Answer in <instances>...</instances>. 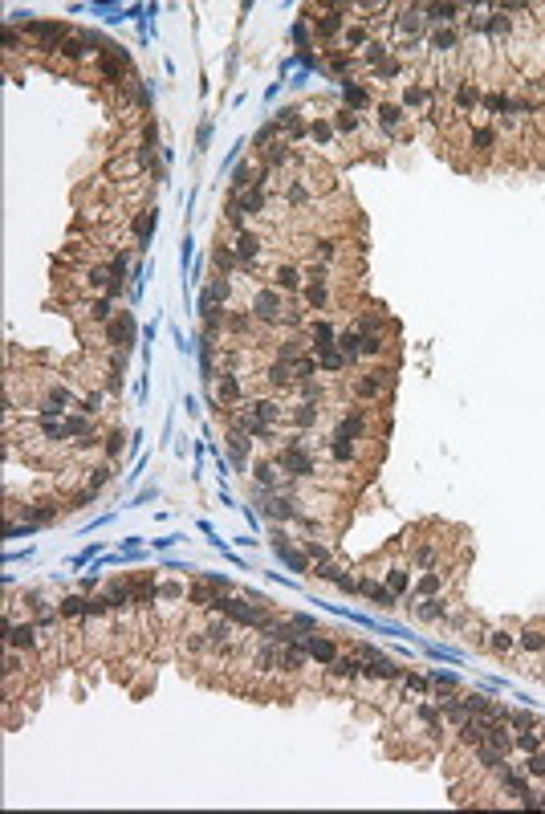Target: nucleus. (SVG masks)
I'll return each instance as SVG.
<instances>
[{"label":"nucleus","instance_id":"1","mask_svg":"<svg viewBox=\"0 0 545 814\" xmlns=\"http://www.w3.org/2000/svg\"><path fill=\"white\" fill-rule=\"evenodd\" d=\"M248 314L257 317V322H265V326H277V322H301V314H297V310H289V306H285V293H281V289H272V285H265V289H257V293H253Z\"/></svg>","mask_w":545,"mask_h":814},{"label":"nucleus","instance_id":"2","mask_svg":"<svg viewBox=\"0 0 545 814\" xmlns=\"http://www.w3.org/2000/svg\"><path fill=\"white\" fill-rule=\"evenodd\" d=\"M391 383H395V371H391V366H370V371H363V375L354 379V399L374 404V399H383V395L391 391Z\"/></svg>","mask_w":545,"mask_h":814},{"label":"nucleus","instance_id":"3","mask_svg":"<svg viewBox=\"0 0 545 814\" xmlns=\"http://www.w3.org/2000/svg\"><path fill=\"white\" fill-rule=\"evenodd\" d=\"M216 611L220 615H228L236 627H261L269 615H265V607H253V603H244V598H228V594H220V603H216Z\"/></svg>","mask_w":545,"mask_h":814},{"label":"nucleus","instance_id":"4","mask_svg":"<svg viewBox=\"0 0 545 814\" xmlns=\"http://www.w3.org/2000/svg\"><path fill=\"white\" fill-rule=\"evenodd\" d=\"M232 249H236V261H240L244 269H257V261H261V253H265V240H261V232L240 228L236 240H232Z\"/></svg>","mask_w":545,"mask_h":814},{"label":"nucleus","instance_id":"5","mask_svg":"<svg viewBox=\"0 0 545 814\" xmlns=\"http://www.w3.org/2000/svg\"><path fill=\"white\" fill-rule=\"evenodd\" d=\"M25 33H29L33 41H41V49H61V41L70 37V29H65V25H53V21H29Z\"/></svg>","mask_w":545,"mask_h":814},{"label":"nucleus","instance_id":"6","mask_svg":"<svg viewBox=\"0 0 545 814\" xmlns=\"http://www.w3.org/2000/svg\"><path fill=\"white\" fill-rule=\"evenodd\" d=\"M325 668H330V676H334L330 680L334 688H346V684H354V680L363 676V660H359L354 651H350V656H338V660L325 664Z\"/></svg>","mask_w":545,"mask_h":814},{"label":"nucleus","instance_id":"7","mask_svg":"<svg viewBox=\"0 0 545 814\" xmlns=\"http://www.w3.org/2000/svg\"><path fill=\"white\" fill-rule=\"evenodd\" d=\"M334 440H366V411L363 407H350L342 419H338V432H334Z\"/></svg>","mask_w":545,"mask_h":814},{"label":"nucleus","instance_id":"8","mask_svg":"<svg viewBox=\"0 0 545 814\" xmlns=\"http://www.w3.org/2000/svg\"><path fill=\"white\" fill-rule=\"evenodd\" d=\"M228 298H232V277L228 273H220L208 289H204V298H200V310L208 314V310H216V306H224Z\"/></svg>","mask_w":545,"mask_h":814},{"label":"nucleus","instance_id":"9","mask_svg":"<svg viewBox=\"0 0 545 814\" xmlns=\"http://www.w3.org/2000/svg\"><path fill=\"white\" fill-rule=\"evenodd\" d=\"M269 281H272V289H281V293H297V289H306L301 285V269L297 265H272V273H269Z\"/></svg>","mask_w":545,"mask_h":814},{"label":"nucleus","instance_id":"10","mask_svg":"<svg viewBox=\"0 0 545 814\" xmlns=\"http://www.w3.org/2000/svg\"><path fill=\"white\" fill-rule=\"evenodd\" d=\"M253 481H257L261 489H269V493H285V485H281V464H272V460H257V464H253Z\"/></svg>","mask_w":545,"mask_h":814},{"label":"nucleus","instance_id":"11","mask_svg":"<svg viewBox=\"0 0 545 814\" xmlns=\"http://www.w3.org/2000/svg\"><path fill=\"white\" fill-rule=\"evenodd\" d=\"M314 25H318V37H325V41H334L338 33L346 37V29H350V25L342 21V4L330 8V12H321V17H314Z\"/></svg>","mask_w":545,"mask_h":814},{"label":"nucleus","instance_id":"12","mask_svg":"<svg viewBox=\"0 0 545 814\" xmlns=\"http://www.w3.org/2000/svg\"><path fill=\"white\" fill-rule=\"evenodd\" d=\"M363 676L387 684V680H403V668H399V664H391L387 656H378V660H366V664H363Z\"/></svg>","mask_w":545,"mask_h":814},{"label":"nucleus","instance_id":"13","mask_svg":"<svg viewBox=\"0 0 545 814\" xmlns=\"http://www.w3.org/2000/svg\"><path fill=\"white\" fill-rule=\"evenodd\" d=\"M306 651L318 660V664H334L342 651H338V643L330 639V635H306Z\"/></svg>","mask_w":545,"mask_h":814},{"label":"nucleus","instance_id":"14","mask_svg":"<svg viewBox=\"0 0 545 814\" xmlns=\"http://www.w3.org/2000/svg\"><path fill=\"white\" fill-rule=\"evenodd\" d=\"M8 647H17V651H37V627H33V623H8Z\"/></svg>","mask_w":545,"mask_h":814},{"label":"nucleus","instance_id":"15","mask_svg":"<svg viewBox=\"0 0 545 814\" xmlns=\"http://www.w3.org/2000/svg\"><path fill=\"white\" fill-rule=\"evenodd\" d=\"M334 346L346 355V362H359L363 359V334L354 330V326H346V330H338V338H334Z\"/></svg>","mask_w":545,"mask_h":814},{"label":"nucleus","instance_id":"16","mask_svg":"<svg viewBox=\"0 0 545 814\" xmlns=\"http://www.w3.org/2000/svg\"><path fill=\"white\" fill-rule=\"evenodd\" d=\"M216 399L228 404V407H236L240 399H244V391H240V375H236V371H224V375H220V383H216Z\"/></svg>","mask_w":545,"mask_h":814},{"label":"nucleus","instance_id":"17","mask_svg":"<svg viewBox=\"0 0 545 814\" xmlns=\"http://www.w3.org/2000/svg\"><path fill=\"white\" fill-rule=\"evenodd\" d=\"M378 127H383V135H399V127H403V106H395V102H378Z\"/></svg>","mask_w":545,"mask_h":814},{"label":"nucleus","instance_id":"18","mask_svg":"<svg viewBox=\"0 0 545 814\" xmlns=\"http://www.w3.org/2000/svg\"><path fill=\"white\" fill-rule=\"evenodd\" d=\"M517 651H525V656H545V627L542 623H533V627H525V632L517 635Z\"/></svg>","mask_w":545,"mask_h":814},{"label":"nucleus","instance_id":"19","mask_svg":"<svg viewBox=\"0 0 545 814\" xmlns=\"http://www.w3.org/2000/svg\"><path fill=\"white\" fill-rule=\"evenodd\" d=\"M359 590H363L370 603H378L383 611H391V607H395V590H391V587H383L378 578H363V583H359Z\"/></svg>","mask_w":545,"mask_h":814},{"label":"nucleus","instance_id":"20","mask_svg":"<svg viewBox=\"0 0 545 814\" xmlns=\"http://www.w3.org/2000/svg\"><path fill=\"white\" fill-rule=\"evenodd\" d=\"M484 647L497 651V656H513V651H517V635L509 632V627H497V632L484 635Z\"/></svg>","mask_w":545,"mask_h":814},{"label":"nucleus","instance_id":"21","mask_svg":"<svg viewBox=\"0 0 545 814\" xmlns=\"http://www.w3.org/2000/svg\"><path fill=\"white\" fill-rule=\"evenodd\" d=\"M301 298H306V306H310V310H325V306L334 302V298H330V281H306Z\"/></svg>","mask_w":545,"mask_h":814},{"label":"nucleus","instance_id":"22","mask_svg":"<svg viewBox=\"0 0 545 814\" xmlns=\"http://www.w3.org/2000/svg\"><path fill=\"white\" fill-rule=\"evenodd\" d=\"M110 342H114V346H122V351H127V346H131V342H135V317H131V314L114 317V322H110Z\"/></svg>","mask_w":545,"mask_h":814},{"label":"nucleus","instance_id":"23","mask_svg":"<svg viewBox=\"0 0 545 814\" xmlns=\"http://www.w3.org/2000/svg\"><path fill=\"white\" fill-rule=\"evenodd\" d=\"M86 53H90V37H86V33H82V37H65L61 49H57V57H61V61H82Z\"/></svg>","mask_w":545,"mask_h":814},{"label":"nucleus","instance_id":"24","mask_svg":"<svg viewBox=\"0 0 545 814\" xmlns=\"http://www.w3.org/2000/svg\"><path fill=\"white\" fill-rule=\"evenodd\" d=\"M334 338H338V330H334L330 322H314V326H310V351H314V355L325 351V346H334Z\"/></svg>","mask_w":545,"mask_h":814},{"label":"nucleus","instance_id":"25","mask_svg":"<svg viewBox=\"0 0 545 814\" xmlns=\"http://www.w3.org/2000/svg\"><path fill=\"white\" fill-rule=\"evenodd\" d=\"M289 419L297 424V428H314L321 419V404H297V407H289Z\"/></svg>","mask_w":545,"mask_h":814},{"label":"nucleus","instance_id":"26","mask_svg":"<svg viewBox=\"0 0 545 814\" xmlns=\"http://www.w3.org/2000/svg\"><path fill=\"white\" fill-rule=\"evenodd\" d=\"M387 587L395 590V594H407L415 583H411V574H407V566L403 562H395V566H387Z\"/></svg>","mask_w":545,"mask_h":814},{"label":"nucleus","instance_id":"27","mask_svg":"<svg viewBox=\"0 0 545 814\" xmlns=\"http://www.w3.org/2000/svg\"><path fill=\"white\" fill-rule=\"evenodd\" d=\"M314 359H318V371H330V375H334V371H342V366H350L346 355H342L338 346H325V351H318Z\"/></svg>","mask_w":545,"mask_h":814},{"label":"nucleus","instance_id":"28","mask_svg":"<svg viewBox=\"0 0 545 814\" xmlns=\"http://www.w3.org/2000/svg\"><path fill=\"white\" fill-rule=\"evenodd\" d=\"M493 143H497V131H493V127H476V131L468 135V147H472L476 155H489Z\"/></svg>","mask_w":545,"mask_h":814},{"label":"nucleus","instance_id":"29","mask_svg":"<svg viewBox=\"0 0 545 814\" xmlns=\"http://www.w3.org/2000/svg\"><path fill=\"white\" fill-rule=\"evenodd\" d=\"M228 452H232V460L244 468V464H248V436L232 428V432H228Z\"/></svg>","mask_w":545,"mask_h":814},{"label":"nucleus","instance_id":"30","mask_svg":"<svg viewBox=\"0 0 545 814\" xmlns=\"http://www.w3.org/2000/svg\"><path fill=\"white\" fill-rule=\"evenodd\" d=\"M456 12H460V4H423V17H427L431 25H444V21H456Z\"/></svg>","mask_w":545,"mask_h":814},{"label":"nucleus","instance_id":"31","mask_svg":"<svg viewBox=\"0 0 545 814\" xmlns=\"http://www.w3.org/2000/svg\"><path fill=\"white\" fill-rule=\"evenodd\" d=\"M427 102H431V90H427L423 82H415V86H407V90H403V106H411V110H423Z\"/></svg>","mask_w":545,"mask_h":814},{"label":"nucleus","instance_id":"32","mask_svg":"<svg viewBox=\"0 0 545 814\" xmlns=\"http://www.w3.org/2000/svg\"><path fill=\"white\" fill-rule=\"evenodd\" d=\"M431 45H436V53H440V57H452L456 49H460V37H456L452 29H440V33L431 37Z\"/></svg>","mask_w":545,"mask_h":814},{"label":"nucleus","instance_id":"33","mask_svg":"<svg viewBox=\"0 0 545 814\" xmlns=\"http://www.w3.org/2000/svg\"><path fill=\"white\" fill-rule=\"evenodd\" d=\"M131 228H135V240L142 244V240L151 236V228H155V208H142V212L135 216V225H131Z\"/></svg>","mask_w":545,"mask_h":814},{"label":"nucleus","instance_id":"34","mask_svg":"<svg viewBox=\"0 0 545 814\" xmlns=\"http://www.w3.org/2000/svg\"><path fill=\"white\" fill-rule=\"evenodd\" d=\"M86 603H90V598H78V594H70V598H61L57 615H65V619H82V615H86Z\"/></svg>","mask_w":545,"mask_h":814},{"label":"nucleus","instance_id":"35","mask_svg":"<svg viewBox=\"0 0 545 814\" xmlns=\"http://www.w3.org/2000/svg\"><path fill=\"white\" fill-rule=\"evenodd\" d=\"M513 745H517L521 753H537V749H542V733H533V729H521V733L513 737Z\"/></svg>","mask_w":545,"mask_h":814},{"label":"nucleus","instance_id":"36","mask_svg":"<svg viewBox=\"0 0 545 814\" xmlns=\"http://www.w3.org/2000/svg\"><path fill=\"white\" fill-rule=\"evenodd\" d=\"M334 127H338V135H359V114L354 110H338L334 114Z\"/></svg>","mask_w":545,"mask_h":814},{"label":"nucleus","instance_id":"37","mask_svg":"<svg viewBox=\"0 0 545 814\" xmlns=\"http://www.w3.org/2000/svg\"><path fill=\"white\" fill-rule=\"evenodd\" d=\"M330 452H334V460H342V464H346V460H354L359 444H354V440H334V444H330Z\"/></svg>","mask_w":545,"mask_h":814},{"label":"nucleus","instance_id":"38","mask_svg":"<svg viewBox=\"0 0 545 814\" xmlns=\"http://www.w3.org/2000/svg\"><path fill=\"white\" fill-rule=\"evenodd\" d=\"M525 778H537V782L545 778V753H542V749H537V753H529V762H525Z\"/></svg>","mask_w":545,"mask_h":814},{"label":"nucleus","instance_id":"39","mask_svg":"<svg viewBox=\"0 0 545 814\" xmlns=\"http://www.w3.org/2000/svg\"><path fill=\"white\" fill-rule=\"evenodd\" d=\"M370 98H366V90L363 86H346V110H359V106H366Z\"/></svg>","mask_w":545,"mask_h":814},{"label":"nucleus","instance_id":"40","mask_svg":"<svg viewBox=\"0 0 545 814\" xmlns=\"http://www.w3.org/2000/svg\"><path fill=\"white\" fill-rule=\"evenodd\" d=\"M366 41H370V37H366V29H363V25H350V29H346V45L366 49Z\"/></svg>","mask_w":545,"mask_h":814},{"label":"nucleus","instance_id":"41","mask_svg":"<svg viewBox=\"0 0 545 814\" xmlns=\"http://www.w3.org/2000/svg\"><path fill=\"white\" fill-rule=\"evenodd\" d=\"M509 724H513V729H537V717H529V713H509Z\"/></svg>","mask_w":545,"mask_h":814},{"label":"nucleus","instance_id":"42","mask_svg":"<svg viewBox=\"0 0 545 814\" xmlns=\"http://www.w3.org/2000/svg\"><path fill=\"white\" fill-rule=\"evenodd\" d=\"M427 684H431L427 676H411V672H403V688H407V692H423Z\"/></svg>","mask_w":545,"mask_h":814},{"label":"nucleus","instance_id":"43","mask_svg":"<svg viewBox=\"0 0 545 814\" xmlns=\"http://www.w3.org/2000/svg\"><path fill=\"white\" fill-rule=\"evenodd\" d=\"M334 587L346 590V594H359V578H350V574H338V578H334Z\"/></svg>","mask_w":545,"mask_h":814},{"label":"nucleus","instance_id":"44","mask_svg":"<svg viewBox=\"0 0 545 814\" xmlns=\"http://www.w3.org/2000/svg\"><path fill=\"white\" fill-rule=\"evenodd\" d=\"M82 411L90 415V411H102V391H90L86 399H82Z\"/></svg>","mask_w":545,"mask_h":814},{"label":"nucleus","instance_id":"45","mask_svg":"<svg viewBox=\"0 0 545 814\" xmlns=\"http://www.w3.org/2000/svg\"><path fill=\"white\" fill-rule=\"evenodd\" d=\"M354 656H359V660H378V647H370V643H354Z\"/></svg>","mask_w":545,"mask_h":814},{"label":"nucleus","instance_id":"46","mask_svg":"<svg viewBox=\"0 0 545 814\" xmlns=\"http://www.w3.org/2000/svg\"><path fill=\"white\" fill-rule=\"evenodd\" d=\"M118 448H122V432H110V436H106V452L118 456Z\"/></svg>","mask_w":545,"mask_h":814},{"label":"nucleus","instance_id":"47","mask_svg":"<svg viewBox=\"0 0 545 814\" xmlns=\"http://www.w3.org/2000/svg\"><path fill=\"white\" fill-rule=\"evenodd\" d=\"M431 684H440V688H456V676H448V672H436V676H431Z\"/></svg>","mask_w":545,"mask_h":814},{"label":"nucleus","instance_id":"48","mask_svg":"<svg viewBox=\"0 0 545 814\" xmlns=\"http://www.w3.org/2000/svg\"><path fill=\"white\" fill-rule=\"evenodd\" d=\"M542 737H545V733H542Z\"/></svg>","mask_w":545,"mask_h":814}]
</instances>
